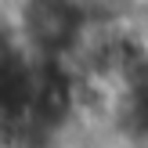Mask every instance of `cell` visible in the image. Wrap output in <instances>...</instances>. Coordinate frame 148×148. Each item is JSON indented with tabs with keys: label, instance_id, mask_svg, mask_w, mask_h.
<instances>
[{
	"label": "cell",
	"instance_id": "obj_1",
	"mask_svg": "<svg viewBox=\"0 0 148 148\" xmlns=\"http://www.w3.org/2000/svg\"><path fill=\"white\" fill-rule=\"evenodd\" d=\"M22 33L43 58H58L83 33V7L76 0H25Z\"/></svg>",
	"mask_w": 148,
	"mask_h": 148
},
{
	"label": "cell",
	"instance_id": "obj_2",
	"mask_svg": "<svg viewBox=\"0 0 148 148\" xmlns=\"http://www.w3.org/2000/svg\"><path fill=\"white\" fill-rule=\"evenodd\" d=\"M76 108V83L72 76L58 65V58H43V69L36 72V94L29 116L36 119V127H62Z\"/></svg>",
	"mask_w": 148,
	"mask_h": 148
}]
</instances>
